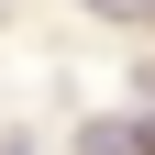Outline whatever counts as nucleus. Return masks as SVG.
<instances>
[{"mask_svg": "<svg viewBox=\"0 0 155 155\" xmlns=\"http://www.w3.org/2000/svg\"><path fill=\"white\" fill-rule=\"evenodd\" d=\"M78 155H133V122H89V133H78Z\"/></svg>", "mask_w": 155, "mask_h": 155, "instance_id": "nucleus-1", "label": "nucleus"}, {"mask_svg": "<svg viewBox=\"0 0 155 155\" xmlns=\"http://www.w3.org/2000/svg\"><path fill=\"white\" fill-rule=\"evenodd\" d=\"M89 11H111V22H155V0H89Z\"/></svg>", "mask_w": 155, "mask_h": 155, "instance_id": "nucleus-2", "label": "nucleus"}, {"mask_svg": "<svg viewBox=\"0 0 155 155\" xmlns=\"http://www.w3.org/2000/svg\"><path fill=\"white\" fill-rule=\"evenodd\" d=\"M133 155H155V111H144V122H133Z\"/></svg>", "mask_w": 155, "mask_h": 155, "instance_id": "nucleus-3", "label": "nucleus"}, {"mask_svg": "<svg viewBox=\"0 0 155 155\" xmlns=\"http://www.w3.org/2000/svg\"><path fill=\"white\" fill-rule=\"evenodd\" d=\"M0 155H22V144H0Z\"/></svg>", "mask_w": 155, "mask_h": 155, "instance_id": "nucleus-4", "label": "nucleus"}]
</instances>
